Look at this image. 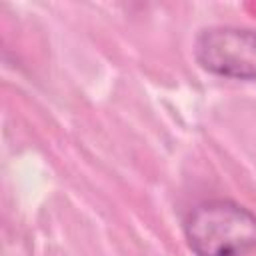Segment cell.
Listing matches in <instances>:
<instances>
[{"instance_id":"cell-2","label":"cell","mask_w":256,"mask_h":256,"mask_svg":"<svg viewBox=\"0 0 256 256\" xmlns=\"http://www.w3.org/2000/svg\"><path fill=\"white\" fill-rule=\"evenodd\" d=\"M196 62L210 74L230 80H256V30L212 26L198 34Z\"/></svg>"},{"instance_id":"cell-1","label":"cell","mask_w":256,"mask_h":256,"mask_svg":"<svg viewBox=\"0 0 256 256\" xmlns=\"http://www.w3.org/2000/svg\"><path fill=\"white\" fill-rule=\"evenodd\" d=\"M184 238L196 256H248L256 250V214L234 200H204L186 214Z\"/></svg>"}]
</instances>
